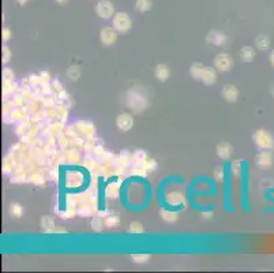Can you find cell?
<instances>
[{"instance_id":"cell-1","label":"cell","mask_w":274,"mask_h":273,"mask_svg":"<svg viewBox=\"0 0 274 273\" xmlns=\"http://www.w3.org/2000/svg\"><path fill=\"white\" fill-rule=\"evenodd\" d=\"M69 133V135H77V137H81L84 139H91L95 134L94 124L86 122V120H81V122L73 124V127H70Z\"/></svg>"},{"instance_id":"cell-2","label":"cell","mask_w":274,"mask_h":273,"mask_svg":"<svg viewBox=\"0 0 274 273\" xmlns=\"http://www.w3.org/2000/svg\"><path fill=\"white\" fill-rule=\"evenodd\" d=\"M255 145L261 150H273L274 148V137L270 134L268 130H257L253 135Z\"/></svg>"},{"instance_id":"cell-3","label":"cell","mask_w":274,"mask_h":273,"mask_svg":"<svg viewBox=\"0 0 274 273\" xmlns=\"http://www.w3.org/2000/svg\"><path fill=\"white\" fill-rule=\"evenodd\" d=\"M112 26L116 29L117 33L126 34V33L130 32V29L132 26L131 18H130V15L127 12L117 11V12H115L113 18H112Z\"/></svg>"},{"instance_id":"cell-4","label":"cell","mask_w":274,"mask_h":273,"mask_svg":"<svg viewBox=\"0 0 274 273\" xmlns=\"http://www.w3.org/2000/svg\"><path fill=\"white\" fill-rule=\"evenodd\" d=\"M95 14L101 19H111L115 15V5L111 0H98L95 5Z\"/></svg>"},{"instance_id":"cell-5","label":"cell","mask_w":274,"mask_h":273,"mask_svg":"<svg viewBox=\"0 0 274 273\" xmlns=\"http://www.w3.org/2000/svg\"><path fill=\"white\" fill-rule=\"evenodd\" d=\"M214 67L217 71H221V73H227L233 67V59L232 56L227 52H221L214 58Z\"/></svg>"},{"instance_id":"cell-6","label":"cell","mask_w":274,"mask_h":273,"mask_svg":"<svg viewBox=\"0 0 274 273\" xmlns=\"http://www.w3.org/2000/svg\"><path fill=\"white\" fill-rule=\"evenodd\" d=\"M273 153H272V150H261L257 157H255V164L259 168H262V170H268L270 167L273 166Z\"/></svg>"},{"instance_id":"cell-7","label":"cell","mask_w":274,"mask_h":273,"mask_svg":"<svg viewBox=\"0 0 274 273\" xmlns=\"http://www.w3.org/2000/svg\"><path fill=\"white\" fill-rule=\"evenodd\" d=\"M117 30L113 26H106L104 27L102 30L100 32V41L106 47H109V45H113V44L116 43L117 40Z\"/></svg>"},{"instance_id":"cell-8","label":"cell","mask_w":274,"mask_h":273,"mask_svg":"<svg viewBox=\"0 0 274 273\" xmlns=\"http://www.w3.org/2000/svg\"><path fill=\"white\" fill-rule=\"evenodd\" d=\"M165 201L169 206L174 208H184L185 206V197L180 191H171L165 195Z\"/></svg>"},{"instance_id":"cell-9","label":"cell","mask_w":274,"mask_h":273,"mask_svg":"<svg viewBox=\"0 0 274 273\" xmlns=\"http://www.w3.org/2000/svg\"><path fill=\"white\" fill-rule=\"evenodd\" d=\"M116 127L120 131H130L134 127V118L127 112L120 113L116 118Z\"/></svg>"},{"instance_id":"cell-10","label":"cell","mask_w":274,"mask_h":273,"mask_svg":"<svg viewBox=\"0 0 274 273\" xmlns=\"http://www.w3.org/2000/svg\"><path fill=\"white\" fill-rule=\"evenodd\" d=\"M227 36L221 32H216V30H211V32L207 33L206 36V41L207 43L213 44V45H217V47H221L224 44L227 43Z\"/></svg>"},{"instance_id":"cell-11","label":"cell","mask_w":274,"mask_h":273,"mask_svg":"<svg viewBox=\"0 0 274 273\" xmlns=\"http://www.w3.org/2000/svg\"><path fill=\"white\" fill-rule=\"evenodd\" d=\"M200 81L203 82V85L213 86L217 82V69L216 67H205V71L202 74Z\"/></svg>"},{"instance_id":"cell-12","label":"cell","mask_w":274,"mask_h":273,"mask_svg":"<svg viewBox=\"0 0 274 273\" xmlns=\"http://www.w3.org/2000/svg\"><path fill=\"white\" fill-rule=\"evenodd\" d=\"M130 163H132V155L128 152H121L120 155L113 157V164L117 167V170H126Z\"/></svg>"},{"instance_id":"cell-13","label":"cell","mask_w":274,"mask_h":273,"mask_svg":"<svg viewBox=\"0 0 274 273\" xmlns=\"http://www.w3.org/2000/svg\"><path fill=\"white\" fill-rule=\"evenodd\" d=\"M221 94L228 102H236L237 98H239V91H237V88L235 85L224 86Z\"/></svg>"},{"instance_id":"cell-14","label":"cell","mask_w":274,"mask_h":273,"mask_svg":"<svg viewBox=\"0 0 274 273\" xmlns=\"http://www.w3.org/2000/svg\"><path fill=\"white\" fill-rule=\"evenodd\" d=\"M232 145H229L228 142H221V144L217 145L216 153L220 159H222V160H229L231 156H232Z\"/></svg>"},{"instance_id":"cell-15","label":"cell","mask_w":274,"mask_h":273,"mask_svg":"<svg viewBox=\"0 0 274 273\" xmlns=\"http://www.w3.org/2000/svg\"><path fill=\"white\" fill-rule=\"evenodd\" d=\"M154 75L160 82H165L171 75V70L167 65H157L154 69Z\"/></svg>"},{"instance_id":"cell-16","label":"cell","mask_w":274,"mask_h":273,"mask_svg":"<svg viewBox=\"0 0 274 273\" xmlns=\"http://www.w3.org/2000/svg\"><path fill=\"white\" fill-rule=\"evenodd\" d=\"M270 38L268 36H265V34H259L258 37L255 38V47L259 51H262V52H266V51H269L270 49Z\"/></svg>"},{"instance_id":"cell-17","label":"cell","mask_w":274,"mask_h":273,"mask_svg":"<svg viewBox=\"0 0 274 273\" xmlns=\"http://www.w3.org/2000/svg\"><path fill=\"white\" fill-rule=\"evenodd\" d=\"M240 59L244 62V63H251L255 58V49L253 47H250V45H246V47H243L240 49Z\"/></svg>"},{"instance_id":"cell-18","label":"cell","mask_w":274,"mask_h":273,"mask_svg":"<svg viewBox=\"0 0 274 273\" xmlns=\"http://www.w3.org/2000/svg\"><path fill=\"white\" fill-rule=\"evenodd\" d=\"M119 191H120V183L112 182L105 187V197L106 198L116 199L119 197Z\"/></svg>"},{"instance_id":"cell-19","label":"cell","mask_w":274,"mask_h":273,"mask_svg":"<svg viewBox=\"0 0 274 273\" xmlns=\"http://www.w3.org/2000/svg\"><path fill=\"white\" fill-rule=\"evenodd\" d=\"M82 177H81V174L79 172H69L67 175H66V184L69 186V187H78L79 184L82 183Z\"/></svg>"},{"instance_id":"cell-20","label":"cell","mask_w":274,"mask_h":273,"mask_svg":"<svg viewBox=\"0 0 274 273\" xmlns=\"http://www.w3.org/2000/svg\"><path fill=\"white\" fill-rule=\"evenodd\" d=\"M41 230L45 232V234H53V230L56 228L55 227V221L51 216H42L41 217Z\"/></svg>"},{"instance_id":"cell-21","label":"cell","mask_w":274,"mask_h":273,"mask_svg":"<svg viewBox=\"0 0 274 273\" xmlns=\"http://www.w3.org/2000/svg\"><path fill=\"white\" fill-rule=\"evenodd\" d=\"M158 214H160V217H161L164 221H167V223H175V221H178V219H179V216H178L176 212H174V210H169V209H165V208L160 209Z\"/></svg>"},{"instance_id":"cell-22","label":"cell","mask_w":274,"mask_h":273,"mask_svg":"<svg viewBox=\"0 0 274 273\" xmlns=\"http://www.w3.org/2000/svg\"><path fill=\"white\" fill-rule=\"evenodd\" d=\"M205 67L202 63H194V65L190 67V75L196 81H200L202 78V74H203V71H205Z\"/></svg>"},{"instance_id":"cell-23","label":"cell","mask_w":274,"mask_h":273,"mask_svg":"<svg viewBox=\"0 0 274 273\" xmlns=\"http://www.w3.org/2000/svg\"><path fill=\"white\" fill-rule=\"evenodd\" d=\"M104 223H105L106 228H115V227L120 224V217L116 213H109L105 216Z\"/></svg>"},{"instance_id":"cell-24","label":"cell","mask_w":274,"mask_h":273,"mask_svg":"<svg viewBox=\"0 0 274 273\" xmlns=\"http://www.w3.org/2000/svg\"><path fill=\"white\" fill-rule=\"evenodd\" d=\"M152 0H135V8L139 12H148L152 10Z\"/></svg>"},{"instance_id":"cell-25","label":"cell","mask_w":274,"mask_h":273,"mask_svg":"<svg viewBox=\"0 0 274 273\" xmlns=\"http://www.w3.org/2000/svg\"><path fill=\"white\" fill-rule=\"evenodd\" d=\"M16 167V161L14 160V157H11L10 155L5 157L3 160V172L4 174H11L14 171V168Z\"/></svg>"},{"instance_id":"cell-26","label":"cell","mask_w":274,"mask_h":273,"mask_svg":"<svg viewBox=\"0 0 274 273\" xmlns=\"http://www.w3.org/2000/svg\"><path fill=\"white\" fill-rule=\"evenodd\" d=\"M8 213H10L11 217L19 219V217H22V214H23V208H22V205L16 204V202H12V204L8 206Z\"/></svg>"},{"instance_id":"cell-27","label":"cell","mask_w":274,"mask_h":273,"mask_svg":"<svg viewBox=\"0 0 274 273\" xmlns=\"http://www.w3.org/2000/svg\"><path fill=\"white\" fill-rule=\"evenodd\" d=\"M90 227H91V230L94 231V232H101V231L104 230V227H105V223H104V220L101 219L100 216H97V217H93L91 223H90Z\"/></svg>"},{"instance_id":"cell-28","label":"cell","mask_w":274,"mask_h":273,"mask_svg":"<svg viewBox=\"0 0 274 273\" xmlns=\"http://www.w3.org/2000/svg\"><path fill=\"white\" fill-rule=\"evenodd\" d=\"M149 156L143 152V150H137L134 155H132V164H142L148 160Z\"/></svg>"},{"instance_id":"cell-29","label":"cell","mask_w":274,"mask_h":273,"mask_svg":"<svg viewBox=\"0 0 274 273\" xmlns=\"http://www.w3.org/2000/svg\"><path fill=\"white\" fill-rule=\"evenodd\" d=\"M29 182L33 184H37V186H42L45 183V178L41 172H33L32 175L29 177Z\"/></svg>"},{"instance_id":"cell-30","label":"cell","mask_w":274,"mask_h":273,"mask_svg":"<svg viewBox=\"0 0 274 273\" xmlns=\"http://www.w3.org/2000/svg\"><path fill=\"white\" fill-rule=\"evenodd\" d=\"M14 71L8 67L3 69V85H8V84H14Z\"/></svg>"},{"instance_id":"cell-31","label":"cell","mask_w":274,"mask_h":273,"mask_svg":"<svg viewBox=\"0 0 274 273\" xmlns=\"http://www.w3.org/2000/svg\"><path fill=\"white\" fill-rule=\"evenodd\" d=\"M143 227L139 221H132L130 223V227H128V232L130 234H134V235H138V234H143Z\"/></svg>"},{"instance_id":"cell-32","label":"cell","mask_w":274,"mask_h":273,"mask_svg":"<svg viewBox=\"0 0 274 273\" xmlns=\"http://www.w3.org/2000/svg\"><path fill=\"white\" fill-rule=\"evenodd\" d=\"M150 254H132L131 256V260H132V263H135V264H145V263H148L149 260H150Z\"/></svg>"},{"instance_id":"cell-33","label":"cell","mask_w":274,"mask_h":273,"mask_svg":"<svg viewBox=\"0 0 274 273\" xmlns=\"http://www.w3.org/2000/svg\"><path fill=\"white\" fill-rule=\"evenodd\" d=\"M67 75H69V78L71 81H77L79 78V75H81V70L77 66H73V67H70L67 70Z\"/></svg>"},{"instance_id":"cell-34","label":"cell","mask_w":274,"mask_h":273,"mask_svg":"<svg viewBox=\"0 0 274 273\" xmlns=\"http://www.w3.org/2000/svg\"><path fill=\"white\" fill-rule=\"evenodd\" d=\"M11 59V51L10 48L7 47V45H3V48H1V62H3V65H7Z\"/></svg>"},{"instance_id":"cell-35","label":"cell","mask_w":274,"mask_h":273,"mask_svg":"<svg viewBox=\"0 0 274 273\" xmlns=\"http://www.w3.org/2000/svg\"><path fill=\"white\" fill-rule=\"evenodd\" d=\"M143 167L146 168L148 174H149V172H153L154 170L157 168V161L153 160V159H149V157H148V160L143 163Z\"/></svg>"},{"instance_id":"cell-36","label":"cell","mask_w":274,"mask_h":273,"mask_svg":"<svg viewBox=\"0 0 274 273\" xmlns=\"http://www.w3.org/2000/svg\"><path fill=\"white\" fill-rule=\"evenodd\" d=\"M213 175H214V179L218 181V182H222L224 181V178H225V174H224V167H216V170L213 172Z\"/></svg>"},{"instance_id":"cell-37","label":"cell","mask_w":274,"mask_h":273,"mask_svg":"<svg viewBox=\"0 0 274 273\" xmlns=\"http://www.w3.org/2000/svg\"><path fill=\"white\" fill-rule=\"evenodd\" d=\"M84 166L89 170V171H95L97 168H98V164H97V161L94 159H86L84 163Z\"/></svg>"},{"instance_id":"cell-38","label":"cell","mask_w":274,"mask_h":273,"mask_svg":"<svg viewBox=\"0 0 274 273\" xmlns=\"http://www.w3.org/2000/svg\"><path fill=\"white\" fill-rule=\"evenodd\" d=\"M10 38H11V30L8 29V27H3V29H1V40H3V43H7Z\"/></svg>"},{"instance_id":"cell-39","label":"cell","mask_w":274,"mask_h":273,"mask_svg":"<svg viewBox=\"0 0 274 273\" xmlns=\"http://www.w3.org/2000/svg\"><path fill=\"white\" fill-rule=\"evenodd\" d=\"M49 80H51V77H49V74H48V73H45V71L40 74V85L49 84Z\"/></svg>"},{"instance_id":"cell-40","label":"cell","mask_w":274,"mask_h":273,"mask_svg":"<svg viewBox=\"0 0 274 273\" xmlns=\"http://www.w3.org/2000/svg\"><path fill=\"white\" fill-rule=\"evenodd\" d=\"M232 172L236 177L240 175V163L239 161H233L232 163Z\"/></svg>"},{"instance_id":"cell-41","label":"cell","mask_w":274,"mask_h":273,"mask_svg":"<svg viewBox=\"0 0 274 273\" xmlns=\"http://www.w3.org/2000/svg\"><path fill=\"white\" fill-rule=\"evenodd\" d=\"M202 219H205V220L213 219V213H211V212H202Z\"/></svg>"},{"instance_id":"cell-42","label":"cell","mask_w":274,"mask_h":273,"mask_svg":"<svg viewBox=\"0 0 274 273\" xmlns=\"http://www.w3.org/2000/svg\"><path fill=\"white\" fill-rule=\"evenodd\" d=\"M269 60H270V65H272V67L274 69V51H272V52H270Z\"/></svg>"},{"instance_id":"cell-43","label":"cell","mask_w":274,"mask_h":273,"mask_svg":"<svg viewBox=\"0 0 274 273\" xmlns=\"http://www.w3.org/2000/svg\"><path fill=\"white\" fill-rule=\"evenodd\" d=\"M16 1H18V3H19L21 5H25L27 1H29V0H16Z\"/></svg>"},{"instance_id":"cell-44","label":"cell","mask_w":274,"mask_h":273,"mask_svg":"<svg viewBox=\"0 0 274 273\" xmlns=\"http://www.w3.org/2000/svg\"><path fill=\"white\" fill-rule=\"evenodd\" d=\"M56 3H59V4H64V3H67L69 0H55Z\"/></svg>"},{"instance_id":"cell-45","label":"cell","mask_w":274,"mask_h":273,"mask_svg":"<svg viewBox=\"0 0 274 273\" xmlns=\"http://www.w3.org/2000/svg\"><path fill=\"white\" fill-rule=\"evenodd\" d=\"M272 96L274 97V86H273V88H272Z\"/></svg>"}]
</instances>
